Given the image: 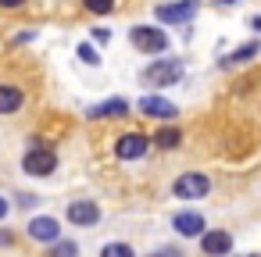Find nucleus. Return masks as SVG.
Returning <instances> with one entry per match:
<instances>
[{"mask_svg":"<svg viewBox=\"0 0 261 257\" xmlns=\"http://www.w3.org/2000/svg\"><path fill=\"white\" fill-rule=\"evenodd\" d=\"M22 172H25V175H36V179L54 175V172H58V154H54L50 147H40V139H33V147H29L25 157H22Z\"/></svg>","mask_w":261,"mask_h":257,"instance_id":"f257e3e1","label":"nucleus"},{"mask_svg":"<svg viewBox=\"0 0 261 257\" xmlns=\"http://www.w3.org/2000/svg\"><path fill=\"white\" fill-rule=\"evenodd\" d=\"M179 79H182V61H175V58H158L143 68L147 86H175Z\"/></svg>","mask_w":261,"mask_h":257,"instance_id":"f03ea898","label":"nucleus"},{"mask_svg":"<svg viewBox=\"0 0 261 257\" xmlns=\"http://www.w3.org/2000/svg\"><path fill=\"white\" fill-rule=\"evenodd\" d=\"M129 43L136 50H143V54H165L168 50V33L158 29V25H136L129 33Z\"/></svg>","mask_w":261,"mask_h":257,"instance_id":"7ed1b4c3","label":"nucleus"},{"mask_svg":"<svg viewBox=\"0 0 261 257\" xmlns=\"http://www.w3.org/2000/svg\"><path fill=\"white\" fill-rule=\"evenodd\" d=\"M207 189H211V179L200 175V172H186L172 182V193L179 200H200V196H207Z\"/></svg>","mask_w":261,"mask_h":257,"instance_id":"20e7f679","label":"nucleus"},{"mask_svg":"<svg viewBox=\"0 0 261 257\" xmlns=\"http://www.w3.org/2000/svg\"><path fill=\"white\" fill-rule=\"evenodd\" d=\"M25 236L29 239H36V243H58L61 239V225H58V218L54 214H36L29 225H25Z\"/></svg>","mask_w":261,"mask_h":257,"instance_id":"39448f33","label":"nucleus"},{"mask_svg":"<svg viewBox=\"0 0 261 257\" xmlns=\"http://www.w3.org/2000/svg\"><path fill=\"white\" fill-rule=\"evenodd\" d=\"M147 150H150V139H147L143 132H125V136L115 143V154H118V161H140Z\"/></svg>","mask_w":261,"mask_h":257,"instance_id":"423d86ee","label":"nucleus"},{"mask_svg":"<svg viewBox=\"0 0 261 257\" xmlns=\"http://www.w3.org/2000/svg\"><path fill=\"white\" fill-rule=\"evenodd\" d=\"M165 25H182V22H190L193 15H197V0H179V4H158V11H154Z\"/></svg>","mask_w":261,"mask_h":257,"instance_id":"0eeeda50","label":"nucleus"},{"mask_svg":"<svg viewBox=\"0 0 261 257\" xmlns=\"http://www.w3.org/2000/svg\"><path fill=\"white\" fill-rule=\"evenodd\" d=\"M68 221L79 225V229H90V225L100 221V207L93 200H72L68 204Z\"/></svg>","mask_w":261,"mask_h":257,"instance_id":"6e6552de","label":"nucleus"},{"mask_svg":"<svg viewBox=\"0 0 261 257\" xmlns=\"http://www.w3.org/2000/svg\"><path fill=\"white\" fill-rule=\"evenodd\" d=\"M200 250H204L207 257H225V253L232 250V236H229L225 229H207V232L200 236Z\"/></svg>","mask_w":261,"mask_h":257,"instance_id":"1a4fd4ad","label":"nucleus"},{"mask_svg":"<svg viewBox=\"0 0 261 257\" xmlns=\"http://www.w3.org/2000/svg\"><path fill=\"white\" fill-rule=\"evenodd\" d=\"M172 229L179 232V236H204L207 232V225H204V214H197V211H179V214H172Z\"/></svg>","mask_w":261,"mask_h":257,"instance_id":"9d476101","label":"nucleus"},{"mask_svg":"<svg viewBox=\"0 0 261 257\" xmlns=\"http://www.w3.org/2000/svg\"><path fill=\"white\" fill-rule=\"evenodd\" d=\"M140 115H147V118H161V122H172V118L179 115V107H175L172 100H165V97H143V100H140Z\"/></svg>","mask_w":261,"mask_h":257,"instance_id":"9b49d317","label":"nucleus"},{"mask_svg":"<svg viewBox=\"0 0 261 257\" xmlns=\"http://www.w3.org/2000/svg\"><path fill=\"white\" fill-rule=\"evenodd\" d=\"M122 115H129V100H122V97H111L86 111V118H122Z\"/></svg>","mask_w":261,"mask_h":257,"instance_id":"f8f14e48","label":"nucleus"},{"mask_svg":"<svg viewBox=\"0 0 261 257\" xmlns=\"http://www.w3.org/2000/svg\"><path fill=\"white\" fill-rule=\"evenodd\" d=\"M22 90L18 86H0V115H15L22 107Z\"/></svg>","mask_w":261,"mask_h":257,"instance_id":"ddd939ff","label":"nucleus"},{"mask_svg":"<svg viewBox=\"0 0 261 257\" xmlns=\"http://www.w3.org/2000/svg\"><path fill=\"white\" fill-rule=\"evenodd\" d=\"M254 54H257V43L250 40V43H243V47H236L232 54H225V58H222V68H232V65H247V61H250Z\"/></svg>","mask_w":261,"mask_h":257,"instance_id":"4468645a","label":"nucleus"},{"mask_svg":"<svg viewBox=\"0 0 261 257\" xmlns=\"http://www.w3.org/2000/svg\"><path fill=\"white\" fill-rule=\"evenodd\" d=\"M179 143H182V132H179V129H172V125H168V129H161V132L154 136V147H161V150H175Z\"/></svg>","mask_w":261,"mask_h":257,"instance_id":"2eb2a0df","label":"nucleus"},{"mask_svg":"<svg viewBox=\"0 0 261 257\" xmlns=\"http://www.w3.org/2000/svg\"><path fill=\"white\" fill-rule=\"evenodd\" d=\"M50 257H79V243L75 239H58V243H50Z\"/></svg>","mask_w":261,"mask_h":257,"instance_id":"dca6fc26","label":"nucleus"},{"mask_svg":"<svg viewBox=\"0 0 261 257\" xmlns=\"http://www.w3.org/2000/svg\"><path fill=\"white\" fill-rule=\"evenodd\" d=\"M100 257H136V250H133L129 243H108V246L100 250Z\"/></svg>","mask_w":261,"mask_h":257,"instance_id":"f3484780","label":"nucleus"},{"mask_svg":"<svg viewBox=\"0 0 261 257\" xmlns=\"http://www.w3.org/2000/svg\"><path fill=\"white\" fill-rule=\"evenodd\" d=\"M83 8L93 15H111L115 11V0H83Z\"/></svg>","mask_w":261,"mask_h":257,"instance_id":"a211bd4d","label":"nucleus"},{"mask_svg":"<svg viewBox=\"0 0 261 257\" xmlns=\"http://www.w3.org/2000/svg\"><path fill=\"white\" fill-rule=\"evenodd\" d=\"M79 61H83V65H100V58H97L93 43H79Z\"/></svg>","mask_w":261,"mask_h":257,"instance_id":"6ab92c4d","label":"nucleus"},{"mask_svg":"<svg viewBox=\"0 0 261 257\" xmlns=\"http://www.w3.org/2000/svg\"><path fill=\"white\" fill-rule=\"evenodd\" d=\"M93 43H111V29H93Z\"/></svg>","mask_w":261,"mask_h":257,"instance_id":"aec40b11","label":"nucleus"},{"mask_svg":"<svg viewBox=\"0 0 261 257\" xmlns=\"http://www.w3.org/2000/svg\"><path fill=\"white\" fill-rule=\"evenodd\" d=\"M18 204H22V207H33V204H36V196H33V193H22V196H18Z\"/></svg>","mask_w":261,"mask_h":257,"instance_id":"412c9836","label":"nucleus"},{"mask_svg":"<svg viewBox=\"0 0 261 257\" xmlns=\"http://www.w3.org/2000/svg\"><path fill=\"white\" fill-rule=\"evenodd\" d=\"M22 4H25V0H0V8H8V11L11 8H22Z\"/></svg>","mask_w":261,"mask_h":257,"instance_id":"4be33fe9","label":"nucleus"},{"mask_svg":"<svg viewBox=\"0 0 261 257\" xmlns=\"http://www.w3.org/2000/svg\"><path fill=\"white\" fill-rule=\"evenodd\" d=\"M154 257H179V250H172V246H165V250H158Z\"/></svg>","mask_w":261,"mask_h":257,"instance_id":"5701e85b","label":"nucleus"},{"mask_svg":"<svg viewBox=\"0 0 261 257\" xmlns=\"http://www.w3.org/2000/svg\"><path fill=\"white\" fill-rule=\"evenodd\" d=\"M4 218H8V200L0 196V221H4Z\"/></svg>","mask_w":261,"mask_h":257,"instance_id":"b1692460","label":"nucleus"},{"mask_svg":"<svg viewBox=\"0 0 261 257\" xmlns=\"http://www.w3.org/2000/svg\"><path fill=\"white\" fill-rule=\"evenodd\" d=\"M250 25H254V29L261 33V15H257V18H250Z\"/></svg>","mask_w":261,"mask_h":257,"instance_id":"393cba45","label":"nucleus"},{"mask_svg":"<svg viewBox=\"0 0 261 257\" xmlns=\"http://www.w3.org/2000/svg\"><path fill=\"white\" fill-rule=\"evenodd\" d=\"M218 4H236V0H218Z\"/></svg>","mask_w":261,"mask_h":257,"instance_id":"a878e982","label":"nucleus"},{"mask_svg":"<svg viewBox=\"0 0 261 257\" xmlns=\"http://www.w3.org/2000/svg\"><path fill=\"white\" fill-rule=\"evenodd\" d=\"M254 257H261V253H254Z\"/></svg>","mask_w":261,"mask_h":257,"instance_id":"bb28decb","label":"nucleus"}]
</instances>
